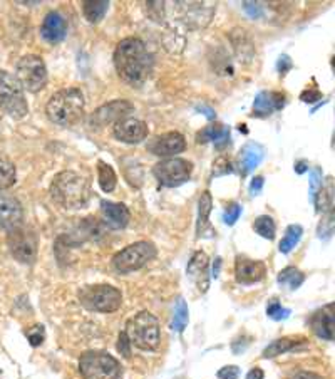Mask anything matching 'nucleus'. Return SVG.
Segmentation results:
<instances>
[{
	"label": "nucleus",
	"instance_id": "27",
	"mask_svg": "<svg viewBox=\"0 0 335 379\" xmlns=\"http://www.w3.org/2000/svg\"><path fill=\"white\" fill-rule=\"evenodd\" d=\"M317 205V212H332L334 205V183L332 178H329L327 185H322V188L317 191V195L312 200Z\"/></svg>",
	"mask_w": 335,
	"mask_h": 379
},
{
	"label": "nucleus",
	"instance_id": "21",
	"mask_svg": "<svg viewBox=\"0 0 335 379\" xmlns=\"http://www.w3.org/2000/svg\"><path fill=\"white\" fill-rule=\"evenodd\" d=\"M310 326L315 335L325 341H334V304H327L313 314Z\"/></svg>",
	"mask_w": 335,
	"mask_h": 379
},
{
	"label": "nucleus",
	"instance_id": "38",
	"mask_svg": "<svg viewBox=\"0 0 335 379\" xmlns=\"http://www.w3.org/2000/svg\"><path fill=\"white\" fill-rule=\"evenodd\" d=\"M322 185H324V181H322V172L319 168L312 169V175H310V198L312 200L317 195V191L322 188Z\"/></svg>",
	"mask_w": 335,
	"mask_h": 379
},
{
	"label": "nucleus",
	"instance_id": "19",
	"mask_svg": "<svg viewBox=\"0 0 335 379\" xmlns=\"http://www.w3.org/2000/svg\"><path fill=\"white\" fill-rule=\"evenodd\" d=\"M101 217L103 221L112 230H121L129 224V215L128 207L124 203H114V202H101Z\"/></svg>",
	"mask_w": 335,
	"mask_h": 379
},
{
	"label": "nucleus",
	"instance_id": "36",
	"mask_svg": "<svg viewBox=\"0 0 335 379\" xmlns=\"http://www.w3.org/2000/svg\"><path fill=\"white\" fill-rule=\"evenodd\" d=\"M233 165L232 161L228 158H225V156H221L213 163V176H223L228 175V173H233Z\"/></svg>",
	"mask_w": 335,
	"mask_h": 379
},
{
	"label": "nucleus",
	"instance_id": "6",
	"mask_svg": "<svg viewBox=\"0 0 335 379\" xmlns=\"http://www.w3.org/2000/svg\"><path fill=\"white\" fill-rule=\"evenodd\" d=\"M0 108L14 120H22L29 113L22 84L7 71H0Z\"/></svg>",
	"mask_w": 335,
	"mask_h": 379
},
{
	"label": "nucleus",
	"instance_id": "1",
	"mask_svg": "<svg viewBox=\"0 0 335 379\" xmlns=\"http://www.w3.org/2000/svg\"><path fill=\"white\" fill-rule=\"evenodd\" d=\"M114 66L121 79L131 86H141L153 71V56L141 39L128 37L116 47Z\"/></svg>",
	"mask_w": 335,
	"mask_h": 379
},
{
	"label": "nucleus",
	"instance_id": "49",
	"mask_svg": "<svg viewBox=\"0 0 335 379\" xmlns=\"http://www.w3.org/2000/svg\"><path fill=\"white\" fill-rule=\"evenodd\" d=\"M220 265H221V259L220 257H216L215 259V265H213V277H218V274H220Z\"/></svg>",
	"mask_w": 335,
	"mask_h": 379
},
{
	"label": "nucleus",
	"instance_id": "25",
	"mask_svg": "<svg viewBox=\"0 0 335 379\" xmlns=\"http://www.w3.org/2000/svg\"><path fill=\"white\" fill-rule=\"evenodd\" d=\"M197 141L198 143H215L216 146L221 148L230 141V128L228 126L220 124V123L206 126V128L202 129V131L197 134Z\"/></svg>",
	"mask_w": 335,
	"mask_h": 379
},
{
	"label": "nucleus",
	"instance_id": "42",
	"mask_svg": "<svg viewBox=\"0 0 335 379\" xmlns=\"http://www.w3.org/2000/svg\"><path fill=\"white\" fill-rule=\"evenodd\" d=\"M300 99H302L303 103H315V101H319V99H322V94H320V91H317V89H310V91H303L302 96H300Z\"/></svg>",
	"mask_w": 335,
	"mask_h": 379
},
{
	"label": "nucleus",
	"instance_id": "8",
	"mask_svg": "<svg viewBox=\"0 0 335 379\" xmlns=\"http://www.w3.org/2000/svg\"><path fill=\"white\" fill-rule=\"evenodd\" d=\"M156 257V247L151 242H136L117 252L112 259V265L117 272L129 274L134 270L143 269L145 265Z\"/></svg>",
	"mask_w": 335,
	"mask_h": 379
},
{
	"label": "nucleus",
	"instance_id": "18",
	"mask_svg": "<svg viewBox=\"0 0 335 379\" xmlns=\"http://www.w3.org/2000/svg\"><path fill=\"white\" fill-rule=\"evenodd\" d=\"M186 276L197 284L199 290L206 292L210 287V276H208V257L204 252H195L186 267Z\"/></svg>",
	"mask_w": 335,
	"mask_h": 379
},
{
	"label": "nucleus",
	"instance_id": "24",
	"mask_svg": "<svg viewBox=\"0 0 335 379\" xmlns=\"http://www.w3.org/2000/svg\"><path fill=\"white\" fill-rule=\"evenodd\" d=\"M308 346L307 339L303 338H282L273 341L272 344H268L263 349V357L265 359H272V357H277L280 354H285V352L291 351H302Z\"/></svg>",
	"mask_w": 335,
	"mask_h": 379
},
{
	"label": "nucleus",
	"instance_id": "29",
	"mask_svg": "<svg viewBox=\"0 0 335 379\" xmlns=\"http://www.w3.org/2000/svg\"><path fill=\"white\" fill-rule=\"evenodd\" d=\"M188 304L185 302V299H178L175 311H173V321H171V329L176 330V333H183L188 326Z\"/></svg>",
	"mask_w": 335,
	"mask_h": 379
},
{
	"label": "nucleus",
	"instance_id": "12",
	"mask_svg": "<svg viewBox=\"0 0 335 379\" xmlns=\"http://www.w3.org/2000/svg\"><path fill=\"white\" fill-rule=\"evenodd\" d=\"M186 141L185 136L176 131L171 133H164L161 136H156L153 141L147 145V150L156 156H163V158H168V156H173L175 158L176 155H180L185 151Z\"/></svg>",
	"mask_w": 335,
	"mask_h": 379
},
{
	"label": "nucleus",
	"instance_id": "48",
	"mask_svg": "<svg viewBox=\"0 0 335 379\" xmlns=\"http://www.w3.org/2000/svg\"><path fill=\"white\" fill-rule=\"evenodd\" d=\"M308 169V165L306 163V161H298L297 165H295V172L298 173V175H302V173H306Z\"/></svg>",
	"mask_w": 335,
	"mask_h": 379
},
{
	"label": "nucleus",
	"instance_id": "43",
	"mask_svg": "<svg viewBox=\"0 0 335 379\" xmlns=\"http://www.w3.org/2000/svg\"><path fill=\"white\" fill-rule=\"evenodd\" d=\"M291 66H294V64H291L289 56H280V59H278V63H277V69H278V72L282 74V76L289 72Z\"/></svg>",
	"mask_w": 335,
	"mask_h": 379
},
{
	"label": "nucleus",
	"instance_id": "45",
	"mask_svg": "<svg viewBox=\"0 0 335 379\" xmlns=\"http://www.w3.org/2000/svg\"><path fill=\"white\" fill-rule=\"evenodd\" d=\"M290 379H325V378H324V376H320V374H317V373L298 371V373H295L294 376H291Z\"/></svg>",
	"mask_w": 335,
	"mask_h": 379
},
{
	"label": "nucleus",
	"instance_id": "47",
	"mask_svg": "<svg viewBox=\"0 0 335 379\" xmlns=\"http://www.w3.org/2000/svg\"><path fill=\"white\" fill-rule=\"evenodd\" d=\"M197 110H198V111H204V115H206L208 120H215V111H213L211 108H206V106H198Z\"/></svg>",
	"mask_w": 335,
	"mask_h": 379
},
{
	"label": "nucleus",
	"instance_id": "16",
	"mask_svg": "<svg viewBox=\"0 0 335 379\" xmlns=\"http://www.w3.org/2000/svg\"><path fill=\"white\" fill-rule=\"evenodd\" d=\"M134 110L131 103L124 101V99H117L110 104H104L93 115V123L98 126H104L107 123H117V121L124 120Z\"/></svg>",
	"mask_w": 335,
	"mask_h": 379
},
{
	"label": "nucleus",
	"instance_id": "14",
	"mask_svg": "<svg viewBox=\"0 0 335 379\" xmlns=\"http://www.w3.org/2000/svg\"><path fill=\"white\" fill-rule=\"evenodd\" d=\"M24 220L22 205L14 197L0 195V229L12 232L19 229Z\"/></svg>",
	"mask_w": 335,
	"mask_h": 379
},
{
	"label": "nucleus",
	"instance_id": "26",
	"mask_svg": "<svg viewBox=\"0 0 335 379\" xmlns=\"http://www.w3.org/2000/svg\"><path fill=\"white\" fill-rule=\"evenodd\" d=\"M107 8H110L107 0H88V2H82V12H84V17L91 24L101 23L104 15H106Z\"/></svg>",
	"mask_w": 335,
	"mask_h": 379
},
{
	"label": "nucleus",
	"instance_id": "7",
	"mask_svg": "<svg viewBox=\"0 0 335 379\" xmlns=\"http://www.w3.org/2000/svg\"><path fill=\"white\" fill-rule=\"evenodd\" d=\"M79 373L82 379H119L121 366L107 352L89 351L81 356Z\"/></svg>",
	"mask_w": 335,
	"mask_h": 379
},
{
	"label": "nucleus",
	"instance_id": "37",
	"mask_svg": "<svg viewBox=\"0 0 335 379\" xmlns=\"http://www.w3.org/2000/svg\"><path fill=\"white\" fill-rule=\"evenodd\" d=\"M242 213V207L238 203H232L228 208H226L223 213V220L226 225H235V221L238 220V217H240Z\"/></svg>",
	"mask_w": 335,
	"mask_h": 379
},
{
	"label": "nucleus",
	"instance_id": "13",
	"mask_svg": "<svg viewBox=\"0 0 335 379\" xmlns=\"http://www.w3.org/2000/svg\"><path fill=\"white\" fill-rule=\"evenodd\" d=\"M114 136L123 143L138 145L147 136V124L136 117H124L114 123Z\"/></svg>",
	"mask_w": 335,
	"mask_h": 379
},
{
	"label": "nucleus",
	"instance_id": "34",
	"mask_svg": "<svg viewBox=\"0 0 335 379\" xmlns=\"http://www.w3.org/2000/svg\"><path fill=\"white\" fill-rule=\"evenodd\" d=\"M267 316L273 321H285L290 317V309L284 307L277 300H272L267 306Z\"/></svg>",
	"mask_w": 335,
	"mask_h": 379
},
{
	"label": "nucleus",
	"instance_id": "44",
	"mask_svg": "<svg viewBox=\"0 0 335 379\" xmlns=\"http://www.w3.org/2000/svg\"><path fill=\"white\" fill-rule=\"evenodd\" d=\"M263 183H265L263 176H255L254 180H251V183H250V193L251 195H258L260 191H262V188H263Z\"/></svg>",
	"mask_w": 335,
	"mask_h": 379
},
{
	"label": "nucleus",
	"instance_id": "28",
	"mask_svg": "<svg viewBox=\"0 0 335 379\" xmlns=\"http://www.w3.org/2000/svg\"><path fill=\"white\" fill-rule=\"evenodd\" d=\"M277 281L278 284L289 287L290 290H297L303 284V281H306V276L297 267H287L278 274Z\"/></svg>",
	"mask_w": 335,
	"mask_h": 379
},
{
	"label": "nucleus",
	"instance_id": "15",
	"mask_svg": "<svg viewBox=\"0 0 335 379\" xmlns=\"http://www.w3.org/2000/svg\"><path fill=\"white\" fill-rule=\"evenodd\" d=\"M265 277V264L260 260H251L247 257H237L235 262V278L238 284L251 285Z\"/></svg>",
	"mask_w": 335,
	"mask_h": 379
},
{
	"label": "nucleus",
	"instance_id": "33",
	"mask_svg": "<svg viewBox=\"0 0 335 379\" xmlns=\"http://www.w3.org/2000/svg\"><path fill=\"white\" fill-rule=\"evenodd\" d=\"M254 229H255V232L260 235V237L267 238V240H273V238H275L277 226H275V221H273L272 217H268V215L258 217V219L255 220Z\"/></svg>",
	"mask_w": 335,
	"mask_h": 379
},
{
	"label": "nucleus",
	"instance_id": "17",
	"mask_svg": "<svg viewBox=\"0 0 335 379\" xmlns=\"http://www.w3.org/2000/svg\"><path fill=\"white\" fill-rule=\"evenodd\" d=\"M285 106V96L277 91H262L254 101V117H268Z\"/></svg>",
	"mask_w": 335,
	"mask_h": 379
},
{
	"label": "nucleus",
	"instance_id": "23",
	"mask_svg": "<svg viewBox=\"0 0 335 379\" xmlns=\"http://www.w3.org/2000/svg\"><path fill=\"white\" fill-rule=\"evenodd\" d=\"M265 158V150L262 145L258 143H248L242 148L240 156H238V167L243 176H247L248 173H251L254 169L262 163Z\"/></svg>",
	"mask_w": 335,
	"mask_h": 379
},
{
	"label": "nucleus",
	"instance_id": "20",
	"mask_svg": "<svg viewBox=\"0 0 335 379\" xmlns=\"http://www.w3.org/2000/svg\"><path fill=\"white\" fill-rule=\"evenodd\" d=\"M67 34V23L59 12H49L46 15L44 23L41 27V36L46 39L49 44H58V42L64 41Z\"/></svg>",
	"mask_w": 335,
	"mask_h": 379
},
{
	"label": "nucleus",
	"instance_id": "11",
	"mask_svg": "<svg viewBox=\"0 0 335 379\" xmlns=\"http://www.w3.org/2000/svg\"><path fill=\"white\" fill-rule=\"evenodd\" d=\"M8 250L17 262L20 264H34L37 255V240L34 233L24 229H15L8 232L7 237Z\"/></svg>",
	"mask_w": 335,
	"mask_h": 379
},
{
	"label": "nucleus",
	"instance_id": "32",
	"mask_svg": "<svg viewBox=\"0 0 335 379\" xmlns=\"http://www.w3.org/2000/svg\"><path fill=\"white\" fill-rule=\"evenodd\" d=\"M15 183V167L6 156H0V190L11 188Z\"/></svg>",
	"mask_w": 335,
	"mask_h": 379
},
{
	"label": "nucleus",
	"instance_id": "30",
	"mask_svg": "<svg viewBox=\"0 0 335 379\" xmlns=\"http://www.w3.org/2000/svg\"><path fill=\"white\" fill-rule=\"evenodd\" d=\"M302 233H303V229L300 225L294 224V225L287 226L284 238H282L280 245H278V250H280L282 254H289V252H291V248H294L300 242Z\"/></svg>",
	"mask_w": 335,
	"mask_h": 379
},
{
	"label": "nucleus",
	"instance_id": "40",
	"mask_svg": "<svg viewBox=\"0 0 335 379\" xmlns=\"http://www.w3.org/2000/svg\"><path fill=\"white\" fill-rule=\"evenodd\" d=\"M216 376L220 379H238V376H240V368H238V366H223V368L216 373Z\"/></svg>",
	"mask_w": 335,
	"mask_h": 379
},
{
	"label": "nucleus",
	"instance_id": "41",
	"mask_svg": "<svg viewBox=\"0 0 335 379\" xmlns=\"http://www.w3.org/2000/svg\"><path fill=\"white\" fill-rule=\"evenodd\" d=\"M117 351H119L124 357L131 356V342H129L126 333L119 334V339H117Z\"/></svg>",
	"mask_w": 335,
	"mask_h": 379
},
{
	"label": "nucleus",
	"instance_id": "10",
	"mask_svg": "<svg viewBox=\"0 0 335 379\" xmlns=\"http://www.w3.org/2000/svg\"><path fill=\"white\" fill-rule=\"evenodd\" d=\"M193 165L183 158H168L155 165L153 175L164 186H178L188 181Z\"/></svg>",
	"mask_w": 335,
	"mask_h": 379
},
{
	"label": "nucleus",
	"instance_id": "35",
	"mask_svg": "<svg viewBox=\"0 0 335 379\" xmlns=\"http://www.w3.org/2000/svg\"><path fill=\"white\" fill-rule=\"evenodd\" d=\"M25 335H27V341H29L30 346L39 347L42 342H44V339H46L44 326H41V324L32 326V328H30L27 333H25Z\"/></svg>",
	"mask_w": 335,
	"mask_h": 379
},
{
	"label": "nucleus",
	"instance_id": "2",
	"mask_svg": "<svg viewBox=\"0 0 335 379\" xmlns=\"http://www.w3.org/2000/svg\"><path fill=\"white\" fill-rule=\"evenodd\" d=\"M51 197L63 208H84L91 200V186L84 176L76 172H63L54 176Z\"/></svg>",
	"mask_w": 335,
	"mask_h": 379
},
{
	"label": "nucleus",
	"instance_id": "4",
	"mask_svg": "<svg viewBox=\"0 0 335 379\" xmlns=\"http://www.w3.org/2000/svg\"><path fill=\"white\" fill-rule=\"evenodd\" d=\"M126 335H128L131 346L138 349L155 352L158 351L161 342V329L159 322L151 312L143 311L131 317L126 324Z\"/></svg>",
	"mask_w": 335,
	"mask_h": 379
},
{
	"label": "nucleus",
	"instance_id": "3",
	"mask_svg": "<svg viewBox=\"0 0 335 379\" xmlns=\"http://www.w3.org/2000/svg\"><path fill=\"white\" fill-rule=\"evenodd\" d=\"M82 111H84V96L77 88L58 91L46 106L49 120L59 126H71L77 123L82 116Z\"/></svg>",
	"mask_w": 335,
	"mask_h": 379
},
{
	"label": "nucleus",
	"instance_id": "5",
	"mask_svg": "<svg viewBox=\"0 0 335 379\" xmlns=\"http://www.w3.org/2000/svg\"><path fill=\"white\" fill-rule=\"evenodd\" d=\"M81 304L89 311L110 314L116 312L123 304V294L110 284L86 285L79 290Z\"/></svg>",
	"mask_w": 335,
	"mask_h": 379
},
{
	"label": "nucleus",
	"instance_id": "31",
	"mask_svg": "<svg viewBox=\"0 0 335 379\" xmlns=\"http://www.w3.org/2000/svg\"><path fill=\"white\" fill-rule=\"evenodd\" d=\"M98 173H99V185H101L103 191H106V193H110L116 188V173L114 169H112L110 165L104 163V161H98Z\"/></svg>",
	"mask_w": 335,
	"mask_h": 379
},
{
	"label": "nucleus",
	"instance_id": "9",
	"mask_svg": "<svg viewBox=\"0 0 335 379\" xmlns=\"http://www.w3.org/2000/svg\"><path fill=\"white\" fill-rule=\"evenodd\" d=\"M17 79L30 93L44 89L47 84V69L42 58L34 54L24 56L17 63Z\"/></svg>",
	"mask_w": 335,
	"mask_h": 379
},
{
	"label": "nucleus",
	"instance_id": "22",
	"mask_svg": "<svg viewBox=\"0 0 335 379\" xmlns=\"http://www.w3.org/2000/svg\"><path fill=\"white\" fill-rule=\"evenodd\" d=\"M211 195L210 191H203L202 197L198 200V221H197V237L198 238H211L215 237V229L210 224V212H211Z\"/></svg>",
	"mask_w": 335,
	"mask_h": 379
},
{
	"label": "nucleus",
	"instance_id": "39",
	"mask_svg": "<svg viewBox=\"0 0 335 379\" xmlns=\"http://www.w3.org/2000/svg\"><path fill=\"white\" fill-rule=\"evenodd\" d=\"M243 11H245L251 19H260V17L263 15V8L258 2H243Z\"/></svg>",
	"mask_w": 335,
	"mask_h": 379
},
{
	"label": "nucleus",
	"instance_id": "46",
	"mask_svg": "<svg viewBox=\"0 0 335 379\" xmlns=\"http://www.w3.org/2000/svg\"><path fill=\"white\" fill-rule=\"evenodd\" d=\"M263 378H265V373H263V369H260V368L250 369L247 374V379H263Z\"/></svg>",
	"mask_w": 335,
	"mask_h": 379
}]
</instances>
